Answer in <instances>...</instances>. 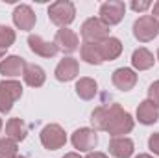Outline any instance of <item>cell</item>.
<instances>
[{"label": "cell", "instance_id": "6da1fadb", "mask_svg": "<svg viewBox=\"0 0 159 158\" xmlns=\"http://www.w3.org/2000/svg\"><path fill=\"white\" fill-rule=\"evenodd\" d=\"M91 123L94 130H104L111 136L128 134L133 130V125H135L131 116L117 102L109 106H98L91 116Z\"/></svg>", "mask_w": 159, "mask_h": 158}, {"label": "cell", "instance_id": "7a4b0ae2", "mask_svg": "<svg viewBox=\"0 0 159 158\" xmlns=\"http://www.w3.org/2000/svg\"><path fill=\"white\" fill-rule=\"evenodd\" d=\"M74 17H76V7L69 0H57L48 7V19L56 26L67 28L74 21Z\"/></svg>", "mask_w": 159, "mask_h": 158}, {"label": "cell", "instance_id": "3957f363", "mask_svg": "<svg viewBox=\"0 0 159 158\" xmlns=\"http://www.w3.org/2000/svg\"><path fill=\"white\" fill-rule=\"evenodd\" d=\"M81 37L85 43H100L109 37V26L100 21V17H91L81 24Z\"/></svg>", "mask_w": 159, "mask_h": 158}, {"label": "cell", "instance_id": "277c9868", "mask_svg": "<svg viewBox=\"0 0 159 158\" xmlns=\"http://www.w3.org/2000/svg\"><path fill=\"white\" fill-rule=\"evenodd\" d=\"M22 97V86L17 80H2L0 82V112L7 114L13 108V102Z\"/></svg>", "mask_w": 159, "mask_h": 158}, {"label": "cell", "instance_id": "5b68a950", "mask_svg": "<svg viewBox=\"0 0 159 158\" xmlns=\"http://www.w3.org/2000/svg\"><path fill=\"white\" fill-rule=\"evenodd\" d=\"M159 34V22L154 15H143L133 22V36L141 43H148Z\"/></svg>", "mask_w": 159, "mask_h": 158}, {"label": "cell", "instance_id": "8992f818", "mask_svg": "<svg viewBox=\"0 0 159 158\" xmlns=\"http://www.w3.org/2000/svg\"><path fill=\"white\" fill-rule=\"evenodd\" d=\"M41 143L44 149L48 151H56V149H61L65 143H67V136H65V130L52 123V125H46L43 130H41Z\"/></svg>", "mask_w": 159, "mask_h": 158}, {"label": "cell", "instance_id": "52a82bcc", "mask_svg": "<svg viewBox=\"0 0 159 158\" xmlns=\"http://www.w3.org/2000/svg\"><path fill=\"white\" fill-rule=\"evenodd\" d=\"M124 13H126V6L120 0H109L100 6V21L107 26L119 24L124 19Z\"/></svg>", "mask_w": 159, "mask_h": 158}, {"label": "cell", "instance_id": "ba28073f", "mask_svg": "<svg viewBox=\"0 0 159 158\" xmlns=\"http://www.w3.org/2000/svg\"><path fill=\"white\" fill-rule=\"evenodd\" d=\"M72 145L80 153H89L98 145V134L93 128H78L72 134Z\"/></svg>", "mask_w": 159, "mask_h": 158}, {"label": "cell", "instance_id": "9c48e42d", "mask_svg": "<svg viewBox=\"0 0 159 158\" xmlns=\"http://www.w3.org/2000/svg\"><path fill=\"white\" fill-rule=\"evenodd\" d=\"M54 45L57 47V50H61L65 54H70L78 48L80 39L76 36V32H72L70 28H61V30H57V34L54 37Z\"/></svg>", "mask_w": 159, "mask_h": 158}, {"label": "cell", "instance_id": "30bf717a", "mask_svg": "<svg viewBox=\"0 0 159 158\" xmlns=\"http://www.w3.org/2000/svg\"><path fill=\"white\" fill-rule=\"evenodd\" d=\"M96 50H98V56L102 62H111V60H117L122 52V43L117 37H107V39L96 43Z\"/></svg>", "mask_w": 159, "mask_h": 158}, {"label": "cell", "instance_id": "8fae6325", "mask_svg": "<svg viewBox=\"0 0 159 158\" xmlns=\"http://www.w3.org/2000/svg\"><path fill=\"white\" fill-rule=\"evenodd\" d=\"M35 21H37V17H35L34 9L30 6L20 4V6L15 7V11H13V22H15L17 28H20V30H32L35 26Z\"/></svg>", "mask_w": 159, "mask_h": 158}, {"label": "cell", "instance_id": "7c38bea8", "mask_svg": "<svg viewBox=\"0 0 159 158\" xmlns=\"http://www.w3.org/2000/svg\"><path fill=\"white\" fill-rule=\"evenodd\" d=\"M28 45H30V50L35 52L41 58H54V56L59 52L57 47L54 45V41H52V43H50V41H44L41 36H34V34L28 37Z\"/></svg>", "mask_w": 159, "mask_h": 158}, {"label": "cell", "instance_id": "4fadbf2b", "mask_svg": "<svg viewBox=\"0 0 159 158\" xmlns=\"http://www.w3.org/2000/svg\"><path fill=\"white\" fill-rule=\"evenodd\" d=\"M111 82H113V86L117 89H120V91H129L137 84V75H135V71H131L128 67H120V69H117L113 73Z\"/></svg>", "mask_w": 159, "mask_h": 158}, {"label": "cell", "instance_id": "5bb4252c", "mask_svg": "<svg viewBox=\"0 0 159 158\" xmlns=\"http://www.w3.org/2000/svg\"><path fill=\"white\" fill-rule=\"evenodd\" d=\"M78 71H80V65L74 58H63L56 67V78L59 82H70V80L76 78Z\"/></svg>", "mask_w": 159, "mask_h": 158}, {"label": "cell", "instance_id": "9a60e30c", "mask_svg": "<svg viewBox=\"0 0 159 158\" xmlns=\"http://www.w3.org/2000/svg\"><path fill=\"white\" fill-rule=\"evenodd\" d=\"M135 151V145L129 138L124 136H117L109 141V153L115 158H129Z\"/></svg>", "mask_w": 159, "mask_h": 158}, {"label": "cell", "instance_id": "2e32d148", "mask_svg": "<svg viewBox=\"0 0 159 158\" xmlns=\"http://www.w3.org/2000/svg\"><path fill=\"white\" fill-rule=\"evenodd\" d=\"M26 69V62L20 56H7L0 62V75L4 77H19Z\"/></svg>", "mask_w": 159, "mask_h": 158}, {"label": "cell", "instance_id": "e0dca14e", "mask_svg": "<svg viewBox=\"0 0 159 158\" xmlns=\"http://www.w3.org/2000/svg\"><path fill=\"white\" fill-rule=\"evenodd\" d=\"M137 119L143 125H154V123H157V119H159V108L146 99L137 108Z\"/></svg>", "mask_w": 159, "mask_h": 158}, {"label": "cell", "instance_id": "ac0fdd59", "mask_svg": "<svg viewBox=\"0 0 159 158\" xmlns=\"http://www.w3.org/2000/svg\"><path fill=\"white\" fill-rule=\"evenodd\" d=\"M24 77V82L30 86V87H41L46 80V75L43 71V67L35 65V63H26V69L22 73Z\"/></svg>", "mask_w": 159, "mask_h": 158}, {"label": "cell", "instance_id": "d6986e66", "mask_svg": "<svg viewBox=\"0 0 159 158\" xmlns=\"http://www.w3.org/2000/svg\"><path fill=\"white\" fill-rule=\"evenodd\" d=\"M6 134L13 141H22V140H26L28 126H26V123L20 117H11L7 121V125H6Z\"/></svg>", "mask_w": 159, "mask_h": 158}, {"label": "cell", "instance_id": "ffe728a7", "mask_svg": "<svg viewBox=\"0 0 159 158\" xmlns=\"http://www.w3.org/2000/svg\"><path fill=\"white\" fill-rule=\"evenodd\" d=\"M154 54L148 50V48H137V50H133V54H131V63H133V67L137 69V71H146V69H150L152 65H154Z\"/></svg>", "mask_w": 159, "mask_h": 158}, {"label": "cell", "instance_id": "44dd1931", "mask_svg": "<svg viewBox=\"0 0 159 158\" xmlns=\"http://www.w3.org/2000/svg\"><path fill=\"white\" fill-rule=\"evenodd\" d=\"M96 91H98V86H96V82L93 78H80L76 82V93H78L80 99H83V101L94 99Z\"/></svg>", "mask_w": 159, "mask_h": 158}, {"label": "cell", "instance_id": "7402d4cb", "mask_svg": "<svg viewBox=\"0 0 159 158\" xmlns=\"http://www.w3.org/2000/svg\"><path fill=\"white\" fill-rule=\"evenodd\" d=\"M81 60H85L87 63H91V65H100L102 63V60H100V56H98V50H96V43H81Z\"/></svg>", "mask_w": 159, "mask_h": 158}, {"label": "cell", "instance_id": "603a6c76", "mask_svg": "<svg viewBox=\"0 0 159 158\" xmlns=\"http://www.w3.org/2000/svg\"><path fill=\"white\" fill-rule=\"evenodd\" d=\"M17 156V141L11 138H2L0 140V158H15Z\"/></svg>", "mask_w": 159, "mask_h": 158}, {"label": "cell", "instance_id": "cb8c5ba5", "mask_svg": "<svg viewBox=\"0 0 159 158\" xmlns=\"http://www.w3.org/2000/svg\"><path fill=\"white\" fill-rule=\"evenodd\" d=\"M13 43H15V32L9 26L0 24V48L2 50H7Z\"/></svg>", "mask_w": 159, "mask_h": 158}, {"label": "cell", "instance_id": "d4e9b609", "mask_svg": "<svg viewBox=\"0 0 159 158\" xmlns=\"http://www.w3.org/2000/svg\"><path fill=\"white\" fill-rule=\"evenodd\" d=\"M148 101L154 102V104L159 108V80L154 82V84L148 87Z\"/></svg>", "mask_w": 159, "mask_h": 158}, {"label": "cell", "instance_id": "484cf974", "mask_svg": "<svg viewBox=\"0 0 159 158\" xmlns=\"http://www.w3.org/2000/svg\"><path fill=\"white\" fill-rule=\"evenodd\" d=\"M148 147H150V151H152L154 155H157L159 156V132H156V134L150 136V140H148Z\"/></svg>", "mask_w": 159, "mask_h": 158}, {"label": "cell", "instance_id": "4316f807", "mask_svg": "<svg viewBox=\"0 0 159 158\" xmlns=\"http://www.w3.org/2000/svg\"><path fill=\"white\" fill-rule=\"evenodd\" d=\"M150 6H152V4H150L148 0H141V2L133 0V2H131V9H133V11H146Z\"/></svg>", "mask_w": 159, "mask_h": 158}, {"label": "cell", "instance_id": "83f0119b", "mask_svg": "<svg viewBox=\"0 0 159 158\" xmlns=\"http://www.w3.org/2000/svg\"><path fill=\"white\" fill-rule=\"evenodd\" d=\"M85 158H109L107 155H104V153H89Z\"/></svg>", "mask_w": 159, "mask_h": 158}, {"label": "cell", "instance_id": "f1b7e54d", "mask_svg": "<svg viewBox=\"0 0 159 158\" xmlns=\"http://www.w3.org/2000/svg\"><path fill=\"white\" fill-rule=\"evenodd\" d=\"M154 17H159V2L154 4Z\"/></svg>", "mask_w": 159, "mask_h": 158}, {"label": "cell", "instance_id": "f546056e", "mask_svg": "<svg viewBox=\"0 0 159 158\" xmlns=\"http://www.w3.org/2000/svg\"><path fill=\"white\" fill-rule=\"evenodd\" d=\"M63 158H80V155H76V153H69V155H65Z\"/></svg>", "mask_w": 159, "mask_h": 158}, {"label": "cell", "instance_id": "4dcf8cb0", "mask_svg": "<svg viewBox=\"0 0 159 158\" xmlns=\"http://www.w3.org/2000/svg\"><path fill=\"white\" fill-rule=\"evenodd\" d=\"M135 158H154V156H150V155H139V156H135Z\"/></svg>", "mask_w": 159, "mask_h": 158}, {"label": "cell", "instance_id": "1f68e13d", "mask_svg": "<svg viewBox=\"0 0 159 158\" xmlns=\"http://www.w3.org/2000/svg\"><path fill=\"white\" fill-rule=\"evenodd\" d=\"M4 52H6V50H2V48H0V60H2V56H4Z\"/></svg>", "mask_w": 159, "mask_h": 158}, {"label": "cell", "instance_id": "d6a6232c", "mask_svg": "<svg viewBox=\"0 0 159 158\" xmlns=\"http://www.w3.org/2000/svg\"><path fill=\"white\" fill-rule=\"evenodd\" d=\"M15 158H26V156H19V155H17V156H15Z\"/></svg>", "mask_w": 159, "mask_h": 158}, {"label": "cell", "instance_id": "836d02e7", "mask_svg": "<svg viewBox=\"0 0 159 158\" xmlns=\"http://www.w3.org/2000/svg\"><path fill=\"white\" fill-rule=\"evenodd\" d=\"M0 130H2V119H0Z\"/></svg>", "mask_w": 159, "mask_h": 158}, {"label": "cell", "instance_id": "e575fe53", "mask_svg": "<svg viewBox=\"0 0 159 158\" xmlns=\"http://www.w3.org/2000/svg\"><path fill=\"white\" fill-rule=\"evenodd\" d=\"M157 60H159V50H157Z\"/></svg>", "mask_w": 159, "mask_h": 158}]
</instances>
